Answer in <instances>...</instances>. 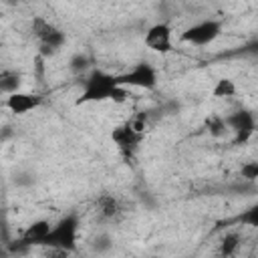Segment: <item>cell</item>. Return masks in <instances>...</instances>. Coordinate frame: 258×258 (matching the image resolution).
<instances>
[{
  "mask_svg": "<svg viewBox=\"0 0 258 258\" xmlns=\"http://www.w3.org/2000/svg\"><path fill=\"white\" fill-rule=\"evenodd\" d=\"M143 137H145V135L133 131V129L127 125V121L121 123V125H117V127H113V131H111V139H113V143L119 147V151H121V155H123L125 159H131V157H133V153L137 151V147H139V143L143 141Z\"/></svg>",
  "mask_w": 258,
  "mask_h": 258,
  "instance_id": "8992f818",
  "label": "cell"
},
{
  "mask_svg": "<svg viewBox=\"0 0 258 258\" xmlns=\"http://www.w3.org/2000/svg\"><path fill=\"white\" fill-rule=\"evenodd\" d=\"M79 238V220L77 216H64L56 226L50 228L48 236L44 238L42 244L48 248H62V250H73Z\"/></svg>",
  "mask_w": 258,
  "mask_h": 258,
  "instance_id": "3957f363",
  "label": "cell"
},
{
  "mask_svg": "<svg viewBox=\"0 0 258 258\" xmlns=\"http://www.w3.org/2000/svg\"><path fill=\"white\" fill-rule=\"evenodd\" d=\"M50 228H52V224L48 220H36V222H32L24 230V234H22V244H42L44 238L48 236Z\"/></svg>",
  "mask_w": 258,
  "mask_h": 258,
  "instance_id": "8fae6325",
  "label": "cell"
},
{
  "mask_svg": "<svg viewBox=\"0 0 258 258\" xmlns=\"http://www.w3.org/2000/svg\"><path fill=\"white\" fill-rule=\"evenodd\" d=\"M242 177L248 179V181H256L258 179V163L256 161L242 163Z\"/></svg>",
  "mask_w": 258,
  "mask_h": 258,
  "instance_id": "e0dca14e",
  "label": "cell"
},
{
  "mask_svg": "<svg viewBox=\"0 0 258 258\" xmlns=\"http://www.w3.org/2000/svg\"><path fill=\"white\" fill-rule=\"evenodd\" d=\"M226 125H232V129L236 131V143L248 141V137L254 133V117L248 111H240V113L228 117Z\"/></svg>",
  "mask_w": 258,
  "mask_h": 258,
  "instance_id": "9c48e42d",
  "label": "cell"
},
{
  "mask_svg": "<svg viewBox=\"0 0 258 258\" xmlns=\"http://www.w3.org/2000/svg\"><path fill=\"white\" fill-rule=\"evenodd\" d=\"M18 87H20V75L18 73H14V71L0 73V91L10 95V93L18 91Z\"/></svg>",
  "mask_w": 258,
  "mask_h": 258,
  "instance_id": "5bb4252c",
  "label": "cell"
},
{
  "mask_svg": "<svg viewBox=\"0 0 258 258\" xmlns=\"http://www.w3.org/2000/svg\"><path fill=\"white\" fill-rule=\"evenodd\" d=\"M127 99H129V89L119 85L113 75H109L105 71H93L83 85V93L77 99V105L99 103V101L125 103Z\"/></svg>",
  "mask_w": 258,
  "mask_h": 258,
  "instance_id": "6da1fadb",
  "label": "cell"
},
{
  "mask_svg": "<svg viewBox=\"0 0 258 258\" xmlns=\"http://www.w3.org/2000/svg\"><path fill=\"white\" fill-rule=\"evenodd\" d=\"M119 85L123 87H137V89H145V91H151L157 87V71L147 64V62H139L135 64L133 69H129L127 73L123 75H117L115 77Z\"/></svg>",
  "mask_w": 258,
  "mask_h": 258,
  "instance_id": "277c9868",
  "label": "cell"
},
{
  "mask_svg": "<svg viewBox=\"0 0 258 258\" xmlns=\"http://www.w3.org/2000/svg\"><path fill=\"white\" fill-rule=\"evenodd\" d=\"M238 248H240V236H238V234H226V236L222 238V242H220L218 254L230 258V256H236Z\"/></svg>",
  "mask_w": 258,
  "mask_h": 258,
  "instance_id": "4fadbf2b",
  "label": "cell"
},
{
  "mask_svg": "<svg viewBox=\"0 0 258 258\" xmlns=\"http://www.w3.org/2000/svg\"><path fill=\"white\" fill-rule=\"evenodd\" d=\"M222 32V24L218 20H202L194 26H189L183 34H181V40L183 42H189V44H198V46H204V44H210L214 42Z\"/></svg>",
  "mask_w": 258,
  "mask_h": 258,
  "instance_id": "5b68a950",
  "label": "cell"
},
{
  "mask_svg": "<svg viewBox=\"0 0 258 258\" xmlns=\"http://www.w3.org/2000/svg\"><path fill=\"white\" fill-rule=\"evenodd\" d=\"M127 125L133 129V131H137V133H141V135H145L147 133V115H135V117H131L129 121H127Z\"/></svg>",
  "mask_w": 258,
  "mask_h": 258,
  "instance_id": "2e32d148",
  "label": "cell"
},
{
  "mask_svg": "<svg viewBox=\"0 0 258 258\" xmlns=\"http://www.w3.org/2000/svg\"><path fill=\"white\" fill-rule=\"evenodd\" d=\"M145 46L153 52H169L171 50V28L165 22H157L153 26H149V30L145 32Z\"/></svg>",
  "mask_w": 258,
  "mask_h": 258,
  "instance_id": "52a82bcc",
  "label": "cell"
},
{
  "mask_svg": "<svg viewBox=\"0 0 258 258\" xmlns=\"http://www.w3.org/2000/svg\"><path fill=\"white\" fill-rule=\"evenodd\" d=\"M204 125H206V129L210 131V135H214V137H220V135L226 131V121H224L222 117H218V115L206 117Z\"/></svg>",
  "mask_w": 258,
  "mask_h": 258,
  "instance_id": "9a60e30c",
  "label": "cell"
},
{
  "mask_svg": "<svg viewBox=\"0 0 258 258\" xmlns=\"http://www.w3.org/2000/svg\"><path fill=\"white\" fill-rule=\"evenodd\" d=\"M42 105V97L34 95V93H22V91H14L6 97V109L14 115H24L34 111L36 107Z\"/></svg>",
  "mask_w": 258,
  "mask_h": 258,
  "instance_id": "ba28073f",
  "label": "cell"
},
{
  "mask_svg": "<svg viewBox=\"0 0 258 258\" xmlns=\"http://www.w3.org/2000/svg\"><path fill=\"white\" fill-rule=\"evenodd\" d=\"M212 95L216 99H230V97L236 95V83L232 79H228V77H222V79L216 81V85L212 89Z\"/></svg>",
  "mask_w": 258,
  "mask_h": 258,
  "instance_id": "7c38bea8",
  "label": "cell"
},
{
  "mask_svg": "<svg viewBox=\"0 0 258 258\" xmlns=\"http://www.w3.org/2000/svg\"><path fill=\"white\" fill-rule=\"evenodd\" d=\"M95 212L103 218V220H115L121 214V202L117 196L103 191L101 196H97L95 200Z\"/></svg>",
  "mask_w": 258,
  "mask_h": 258,
  "instance_id": "30bf717a",
  "label": "cell"
},
{
  "mask_svg": "<svg viewBox=\"0 0 258 258\" xmlns=\"http://www.w3.org/2000/svg\"><path fill=\"white\" fill-rule=\"evenodd\" d=\"M30 32L32 36L38 40L40 52L44 56H52L60 50V46L64 44V32L60 28H56L52 22H48L44 16H34L30 22Z\"/></svg>",
  "mask_w": 258,
  "mask_h": 258,
  "instance_id": "7a4b0ae2",
  "label": "cell"
}]
</instances>
